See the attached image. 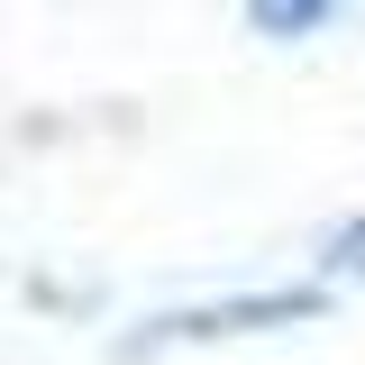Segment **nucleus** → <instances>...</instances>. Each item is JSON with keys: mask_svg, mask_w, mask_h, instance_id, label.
Returning a JSON list of instances; mask_svg holds the SVG:
<instances>
[{"mask_svg": "<svg viewBox=\"0 0 365 365\" xmlns=\"http://www.w3.org/2000/svg\"><path fill=\"white\" fill-rule=\"evenodd\" d=\"M338 9H347V0H247V28L274 37V46H292V37H319Z\"/></svg>", "mask_w": 365, "mask_h": 365, "instance_id": "f03ea898", "label": "nucleus"}, {"mask_svg": "<svg viewBox=\"0 0 365 365\" xmlns=\"http://www.w3.org/2000/svg\"><path fill=\"white\" fill-rule=\"evenodd\" d=\"M319 283H365V210L319 237Z\"/></svg>", "mask_w": 365, "mask_h": 365, "instance_id": "7ed1b4c3", "label": "nucleus"}, {"mask_svg": "<svg viewBox=\"0 0 365 365\" xmlns=\"http://www.w3.org/2000/svg\"><path fill=\"white\" fill-rule=\"evenodd\" d=\"M329 311V283H265V292H228V302H182V311H155L128 338V356H155V347H210V338H265V329H311Z\"/></svg>", "mask_w": 365, "mask_h": 365, "instance_id": "f257e3e1", "label": "nucleus"}]
</instances>
